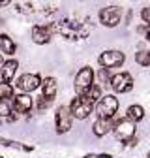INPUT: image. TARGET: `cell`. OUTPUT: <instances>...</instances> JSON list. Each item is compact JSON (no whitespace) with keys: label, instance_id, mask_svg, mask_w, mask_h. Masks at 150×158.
<instances>
[{"label":"cell","instance_id":"obj_5","mask_svg":"<svg viewBox=\"0 0 150 158\" xmlns=\"http://www.w3.org/2000/svg\"><path fill=\"white\" fill-rule=\"evenodd\" d=\"M111 87L115 92H129L131 89H133V77H131L128 72H120V73H115L111 79Z\"/></svg>","mask_w":150,"mask_h":158},{"label":"cell","instance_id":"obj_6","mask_svg":"<svg viewBox=\"0 0 150 158\" xmlns=\"http://www.w3.org/2000/svg\"><path fill=\"white\" fill-rule=\"evenodd\" d=\"M71 118H73V115H71L69 107L62 106V107L56 109V115H54L56 132H58V134H66V132H69V128H71Z\"/></svg>","mask_w":150,"mask_h":158},{"label":"cell","instance_id":"obj_17","mask_svg":"<svg viewBox=\"0 0 150 158\" xmlns=\"http://www.w3.org/2000/svg\"><path fill=\"white\" fill-rule=\"evenodd\" d=\"M85 98H88L92 104H94V102H100L101 98H103V96H101V87H100V85H92V87L86 90Z\"/></svg>","mask_w":150,"mask_h":158},{"label":"cell","instance_id":"obj_23","mask_svg":"<svg viewBox=\"0 0 150 158\" xmlns=\"http://www.w3.org/2000/svg\"><path fill=\"white\" fill-rule=\"evenodd\" d=\"M53 104V100H49V98H41V100H40V104H38V107H40V109H43V107H49Z\"/></svg>","mask_w":150,"mask_h":158},{"label":"cell","instance_id":"obj_8","mask_svg":"<svg viewBox=\"0 0 150 158\" xmlns=\"http://www.w3.org/2000/svg\"><path fill=\"white\" fill-rule=\"evenodd\" d=\"M115 135L118 137L120 141H129V139H133V135H135V123H131L129 118H122V121H118L115 124Z\"/></svg>","mask_w":150,"mask_h":158},{"label":"cell","instance_id":"obj_14","mask_svg":"<svg viewBox=\"0 0 150 158\" xmlns=\"http://www.w3.org/2000/svg\"><path fill=\"white\" fill-rule=\"evenodd\" d=\"M17 68H19L17 60H6V62L2 64V79H4V83L11 81V79L15 77V72H17Z\"/></svg>","mask_w":150,"mask_h":158},{"label":"cell","instance_id":"obj_16","mask_svg":"<svg viewBox=\"0 0 150 158\" xmlns=\"http://www.w3.org/2000/svg\"><path fill=\"white\" fill-rule=\"evenodd\" d=\"M143 117H144V109L141 107V106H129L128 107V117L126 118H129L131 123H137V121H143Z\"/></svg>","mask_w":150,"mask_h":158},{"label":"cell","instance_id":"obj_18","mask_svg":"<svg viewBox=\"0 0 150 158\" xmlns=\"http://www.w3.org/2000/svg\"><path fill=\"white\" fill-rule=\"evenodd\" d=\"M135 60L141 66H150V51L148 49H143V51L135 53Z\"/></svg>","mask_w":150,"mask_h":158},{"label":"cell","instance_id":"obj_2","mask_svg":"<svg viewBox=\"0 0 150 158\" xmlns=\"http://www.w3.org/2000/svg\"><path fill=\"white\" fill-rule=\"evenodd\" d=\"M94 85V70L90 66H85L79 70V73L75 75V90L79 96H85L86 90Z\"/></svg>","mask_w":150,"mask_h":158},{"label":"cell","instance_id":"obj_15","mask_svg":"<svg viewBox=\"0 0 150 158\" xmlns=\"http://www.w3.org/2000/svg\"><path fill=\"white\" fill-rule=\"evenodd\" d=\"M0 51L6 53V55H13L15 53V42L10 36H6V34L0 36Z\"/></svg>","mask_w":150,"mask_h":158},{"label":"cell","instance_id":"obj_7","mask_svg":"<svg viewBox=\"0 0 150 158\" xmlns=\"http://www.w3.org/2000/svg\"><path fill=\"white\" fill-rule=\"evenodd\" d=\"M122 17V8L118 6H107L100 11V21L105 27H116Z\"/></svg>","mask_w":150,"mask_h":158},{"label":"cell","instance_id":"obj_10","mask_svg":"<svg viewBox=\"0 0 150 158\" xmlns=\"http://www.w3.org/2000/svg\"><path fill=\"white\" fill-rule=\"evenodd\" d=\"M51 34H53V28L51 27H43V25H38L32 28V40L36 44H49V40H51Z\"/></svg>","mask_w":150,"mask_h":158},{"label":"cell","instance_id":"obj_4","mask_svg":"<svg viewBox=\"0 0 150 158\" xmlns=\"http://www.w3.org/2000/svg\"><path fill=\"white\" fill-rule=\"evenodd\" d=\"M124 60H126V56H124V53L122 51H103L101 55H100V58H98V62L101 64V68H105V70H111V68H118V66H122L124 64Z\"/></svg>","mask_w":150,"mask_h":158},{"label":"cell","instance_id":"obj_12","mask_svg":"<svg viewBox=\"0 0 150 158\" xmlns=\"http://www.w3.org/2000/svg\"><path fill=\"white\" fill-rule=\"evenodd\" d=\"M32 107V98L28 94H17L13 98V109L17 113H26Z\"/></svg>","mask_w":150,"mask_h":158},{"label":"cell","instance_id":"obj_3","mask_svg":"<svg viewBox=\"0 0 150 158\" xmlns=\"http://www.w3.org/2000/svg\"><path fill=\"white\" fill-rule=\"evenodd\" d=\"M92 109H94V104L88 100V98H85V96H77V98H73V102L69 104V111H71V115L75 117V118H86L90 113H92Z\"/></svg>","mask_w":150,"mask_h":158},{"label":"cell","instance_id":"obj_24","mask_svg":"<svg viewBox=\"0 0 150 158\" xmlns=\"http://www.w3.org/2000/svg\"><path fill=\"white\" fill-rule=\"evenodd\" d=\"M146 38H148V42H150V28H148V32H146Z\"/></svg>","mask_w":150,"mask_h":158},{"label":"cell","instance_id":"obj_19","mask_svg":"<svg viewBox=\"0 0 150 158\" xmlns=\"http://www.w3.org/2000/svg\"><path fill=\"white\" fill-rule=\"evenodd\" d=\"M13 96V87L10 83H0V100H8Z\"/></svg>","mask_w":150,"mask_h":158},{"label":"cell","instance_id":"obj_20","mask_svg":"<svg viewBox=\"0 0 150 158\" xmlns=\"http://www.w3.org/2000/svg\"><path fill=\"white\" fill-rule=\"evenodd\" d=\"M11 113V107H10V104H8V100H0V117L2 118H13V115H10Z\"/></svg>","mask_w":150,"mask_h":158},{"label":"cell","instance_id":"obj_9","mask_svg":"<svg viewBox=\"0 0 150 158\" xmlns=\"http://www.w3.org/2000/svg\"><path fill=\"white\" fill-rule=\"evenodd\" d=\"M43 81H41V77L38 75V73H25V75H21L17 79V87L21 89L23 92H32V90H36L38 87H40Z\"/></svg>","mask_w":150,"mask_h":158},{"label":"cell","instance_id":"obj_25","mask_svg":"<svg viewBox=\"0 0 150 158\" xmlns=\"http://www.w3.org/2000/svg\"><path fill=\"white\" fill-rule=\"evenodd\" d=\"M148 158H150V152H148Z\"/></svg>","mask_w":150,"mask_h":158},{"label":"cell","instance_id":"obj_11","mask_svg":"<svg viewBox=\"0 0 150 158\" xmlns=\"http://www.w3.org/2000/svg\"><path fill=\"white\" fill-rule=\"evenodd\" d=\"M111 130H115V124H112V118H98L92 126V132L94 135L98 137H103L105 134H109Z\"/></svg>","mask_w":150,"mask_h":158},{"label":"cell","instance_id":"obj_13","mask_svg":"<svg viewBox=\"0 0 150 158\" xmlns=\"http://www.w3.org/2000/svg\"><path fill=\"white\" fill-rule=\"evenodd\" d=\"M56 89H58V85H56V79H54V77H45V79H43V83H41L43 98L54 100V96H56Z\"/></svg>","mask_w":150,"mask_h":158},{"label":"cell","instance_id":"obj_21","mask_svg":"<svg viewBox=\"0 0 150 158\" xmlns=\"http://www.w3.org/2000/svg\"><path fill=\"white\" fill-rule=\"evenodd\" d=\"M98 77H100V81H101L103 85H111V79H112V75H109V70L101 68V70L98 72Z\"/></svg>","mask_w":150,"mask_h":158},{"label":"cell","instance_id":"obj_1","mask_svg":"<svg viewBox=\"0 0 150 158\" xmlns=\"http://www.w3.org/2000/svg\"><path fill=\"white\" fill-rule=\"evenodd\" d=\"M116 111H118V98H115L112 94L103 96L96 106L98 118H112Z\"/></svg>","mask_w":150,"mask_h":158},{"label":"cell","instance_id":"obj_22","mask_svg":"<svg viewBox=\"0 0 150 158\" xmlns=\"http://www.w3.org/2000/svg\"><path fill=\"white\" fill-rule=\"evenodd\" d=\"M0 143L6 145V147H19V149H23L19 143H15V141H11V139H4V137H0Z\"/></svg>","mask_w":150,"mask_h":158}]
</instances>
